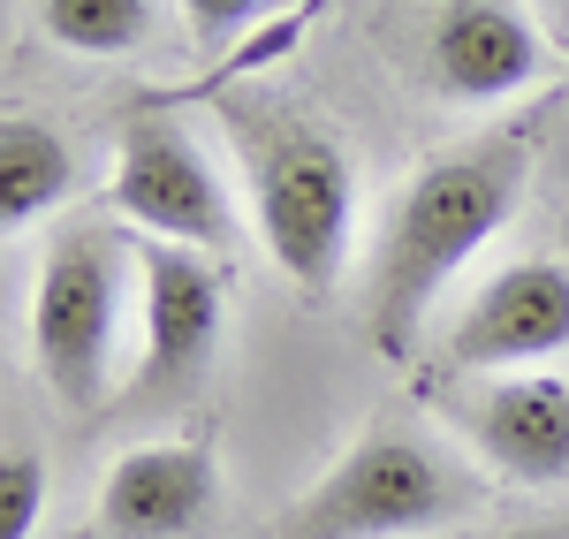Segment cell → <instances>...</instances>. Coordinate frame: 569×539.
Wrapping results in <instances>:
<instances>
[{"label": "cell", "instance_id": "obj_1", "mask_svg": "<svg viewBox=\"0 0 569 539\" xmlns=\"http://www.w3.org/2000/svg\"><path fill=\"white\" fill-rule=\"evenodd\" d=\"M531 152H539V122L479 130L463 144H448V152H433L410 176V190L388 206L380 259H372V342L388 358H410L433 297L456 281V267H471L486 251V236H501V221L517 213Z\"/></svg>", "mask_w": 569, "mask_h": 539}, {"label": "cell", "instance_id": "obj_2", "mask_svg": "<svg viewBox=\"0 0 569 539\" xmlns=\"http://www.w3.org/2000/svg\"><path fill=\"white\" fill-rule=\"evenodd\" d=\"M220 130L236 152V176L251 198L259 243L297 289H335V273L350 259L357 236V168L311 114L266 99V91H228L220 99Z\"/></svg>", "mask_w": 569, "mask_h": 539}, {"label": "cell", "instance_id": "obj_3", "mask_svg": "<svg viewBox=\"0 0 569 539\" xmlns=\"http://www.w3.org/2000/svg\"><path fill=\"white\" fill-rule=\"evenodd\" d=\"M463 509H479V479H463L410 426L380 418L335 456L327 479H311L305 495L273 517L266 539H410V532L456 525Z\"/></svg>", "mask_w": 569, "mask_h": 539}, {"label": "cell", "instance_id": "obj_4", "mask_svg": "<svg viewBox=\"0 0 569 539\" xmlns=\"http://www.w3.org/2000/svg\"><path fill=\"white\" fill-rule=\"evenodd\" d=\"M137 273V236L114 221H61L46 236L39 289H31V365L69 410H99L114 388L122 297Z\"/></svg>", "mask_w": 569, "mask_h": 539}, {"label": "cell", "instance_id": "obj_5", "mask_svg": "<svg viewBox=\"0 0 569 539\" xmlns=\"http://www.w3.org/2000/svg\"><path fill=\"white\" fill-rule=\"evenodd\" d=\"M107 206L160 243H190V251H228L236 243V198L213 176L206 144L182 130L168 107H130L122 137H114V176H107Z\"/></svg>", "mask_w": 569, "mask_h": 539}, {"label": "cell", "instance_id": "obj_6", "mask_svg": "<svg viewBox=\"0 0 569 539\" xmlns=\"http://www.w3.org/2000/svg\"><path fill=\"white\" fill-rule=\"evenodd\" d=\"M137 297H144V342L130 403H176L213 372V350L228 335V267L220 251L137 236Z\"/></svg>", "mask_w": 569, "mask_h": 539}, {"label": "cell", "instance_id": "obj_7", "mask_svg": "<svg viewBox=\"0 0 569 539\" xmlns=\"http://www.w3.org/2000/svg\"><path fill=\"white\" fill-rule=\"evenodd\" d=\"M569 350V267L562 259H517L486 273L471 305L440 327V372H531L539 358Z\"/></svg>", "mask_w": 569, "mask_h": 539}, {"label": "cell", "instance_id": "obj_8", "mask_svg": "<svg viewBox=\"0 0 569 539\" xmlns=\"http://www.w3.org/2000/svg\"><path fill=\"white\" fill-rule=\"evenodd\" d=\"M463 441L517 487L569 479V380L555 372H479V388H456Z\"/></svg>", "mask_w": 569, "mask_h": 539}, {"label": "cell", "instance_id": "obj_9", "mask_svg": "<svg viewBox=\"0 0 569 539\" xmlns=\"http://www.w3.org/2000/svg\"><path fill=\"white\" fill-rule=\"evenodd\" d=\"M220 509V463L206 441H144L114 456L99 487V532L107 539H190Z\"/></svg>", "mask_w": 569, "mask_h": 539}, {"label": "cell", "instance_id": "obj_10", "mask_svg": "<svg viewBox=\"0 0 569 539\" xmlns=\"http://www.w3.org/2000/svg\"><path fill=\"white\" fill-rule=\"evenodd\" d=\"M433 77L448 99H463V107H493V99H517V91L547 69V46L531 31L525 8H509V0H448L433 16Z\"/></svg>", "mask_w": 569, "mask_h": 539}, {"label": "cell", "instance_id": "obj_11", "mask_svg": "<svg viewBox=\"0 0 569 539\" xmlns=\"http://www.w3.org/2000/svg\"><path fill=\"white\" fill-rule=\"evenodd\" d=\"M69 190H77V152H69V137L53 130L46 114H31V107H8V122H0V221L31 228V221H46Z\"/></svg>", "mask_w": 569, "mask_h": 539}, {"label": "cell", "instance_id": "obj_12", "mask_svg": "<svg viewBox=\"0 0 569 539\" xmlns=\"http://www.w3.org/2000/svg\"><path fill=\"white\" fill-rule=\"evenodd\" d=\"M39 31L61 53H137L152 39V0H39Z\"/></svg>", "mask_w": 569, "mask_h": 539}, {"label": "cell", "instance_id": "obj_13", "mask_svg": "<svg viewBox=\"0 0 569 539\" xmlns=\"http://www.w3.org/2000/svg\"><path fill=\"white\" fill-rule=\"evenodd\" d=\"M46 517V456L8 449L0 456V539H31Z\"/></svg>", "mask_w": 569, "mask_h": 539}, {"label": "cell", "instance_id": "obj_14", "mask_svg": "<svg viewBox=\"0 0 569 539\" xmlns=\"http://www.w3.org/2000/svg\"><path fill=\"white\" fill-rule=\"evenodd\" d=\"M273 0H182V23H190V46L198 53H220V46H236L243 23H259Z\"/></svg>", "mask_w": 569, "mask_h": 539}, {"label": "cell", "instance_id": "obj_15", "mask_svg": "<svg viewBox=\"0 0 569 539\" xmlns=\"http://www.w3.org/2000/svg\"><path fill=\"white\" fill-rule=\"evenodd\" d=\"M509 539H562V532H509Z\"/></svg>", "mask_w": 569, "mask_h": 539}]
</instances>
